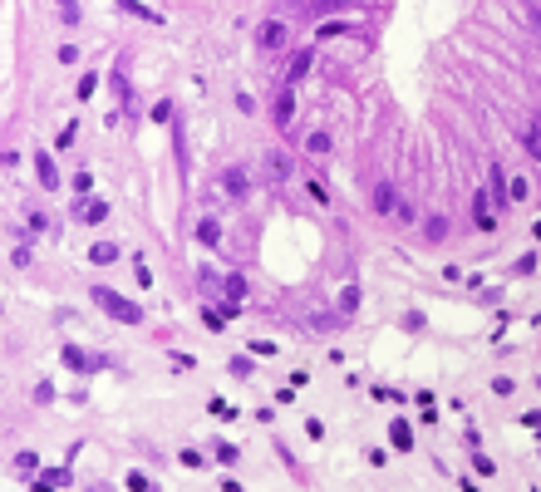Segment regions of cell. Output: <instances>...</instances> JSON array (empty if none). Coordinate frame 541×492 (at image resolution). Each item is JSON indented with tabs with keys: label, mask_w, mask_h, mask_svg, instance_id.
Masks as SVG:
<instances>
[{
	"label": "cell",
	"mask_w": 541,
	"mask_h": 492,
	"mask_svg": "<svg viewBox=\"0 0 541 492\" xmlns=\"http://www.w3.org/2000/svg\"><path fill=\"white\" fill-rule=\"evenodd\" d=\"M207 330H226V315L221 310H207Z\"/></svg>",
	"instance_id": "cell-28"
},
{
	"label": "cell",
	"mask_w": 541,
	"mask_h": 492,
	"mask_svg": "<svg viewBox=\"0 0 541 492\" xmlns=\"http://www.w3.org/2000/svg\"><path fill=\"white\" fill-rule=\"evenodd\" d=\"M74 222H89V227L108 222V202H104V197H84V202H74Z\"/></svg>",
	"instance_id": "cell-3"
},
{
	"label": "cell",
	"mask_w": 541,
	"mask_h": 492,
	"mask_svg": "<svg viewBox=\"0 0 541 492\" xmlns=\"http://www.w3.org/2000/svg\"><path fill=\"white\" fill-rule=\"evenodd\" d=\"M527 5H532V20L541 25V0H527Z\"/></svg>",
	"instance_id": "cell-30"
},
{
	"label": "cell",
	"mask_w": 541,
	"mask_h": 492,
	"mask_svg": "<svg viewBox=\"0 0 541 492\" xmlns=\"http://www.w3.org/2000/svg\"><path fill=\"white\" fill-rule=\"evenodd\" d=\"M30 492H54V483H50V478H40V483H30Z\"/></svg>",
	"instance_id": "cell-29"
},
{
	"label": "cell",
	"mask_w": 541,
	"mask_h": 492,
	"mask_svg": "<svg viewBox=\"0 0 541 492\" xmlns=\"http://www.w3.org/2000/svg\"><path fill=\"white\" fill-rule=\"evenodd\" d=\"M89 261H94V266H113V261H118V246H113V241H94V246H89Z\"/></svg>",
	"instance_id": "cell-9"
},
{
	"label": "cell",
	"mask_w": 541,
	"mask_h": 492,
	"mask_svg": "<svg viewBox=\"0 0 541 492\" xmlns=\"http://www.w3.org/2000/svg\"><path fill=\"white\" fill-rule=\"evenodd\" d=\"M15 468H20V473H30V468H40V458L25 448V453H15Z\"/></svg>",
	"instance_id": "cell-24"
},
{
	"label": "cell",
	"mask_w": 541,
	"mask_h": 492,
	"mask_svg": "<svg viewBox=\"0 0 541 492\" xmlns=\"http://www.w3.org/2000/svg\"><path fill=\"white\" fill-rule=\"evenodd\" d=\"M310 64H315V50H296V55H291V69H286V84L296 89V84L310 74Z\"/></svg>",
	"instance_id": "cell-5"
},
{
	"label": "cell",
	"mask_w": 541,
	"mask_h": 492,
	"mask_svg": "<svg viewBox=\"0 0 541 492\" xmlns=\"http://www.w3.org/2000/svg\"><path fill=\"white\" fill-rule=\"evenodd\" d=\"M256 50H286V20H266V25H256Z\"/></svg>",
	"instance_id": "cell-2"
},
{
	"label": "cell",
	"mask_w": 541,
	"mask_h": 492,
	"mask_svg": "<svg viewBox=\"0 0 541 492\" xmlns=\"http://www.w3.org/2000/svg\"><path fill=\"white\" fill-rule=\"evenodd\" d=\"M389 438H394V448H399V453H409V448H414V433H409V423H404V418H394Z\"/></svg>",
	"instance_id": "cell-11"
},
{
	"label": "cell",
	"mask_w": 541,
	"mask_h": 492,
	"mask_svg": "<svg viewBox=\"0 0 541 492\" xmlns=\"http://www.w3.org/2000/svg\"><path fill=\"white\" fill-rule=\"evenodd\" d=\"M512 389H517V384H512L507 374H497V379H492V394H497V399H512Z\"/></svg>",
	"instance_id": "cell-22"
},
{
	"label": "cell",
	"mask_w": 541,
	"mask_h": 492,
	"mask_svg": "<svg viewBox=\"0 0 541 492\" xmlns=\"http://www.w3.org/2000/svg\"><path fill=\"white\" fill-rule=\"evenodd\" d=\"M399 207H404V202H399V193H394V183H379V188H374V212L389 217V212H399Z\"/></svg>",
	"instance_id": "cell-8"
},
{
	"label": "cell",
	"mask_w": 541,
	"mask_h": 492,
	"mask_svg": "<svg viewBox=\"0 0 541 492\" xmlns=\"http://www.w3.org/2000/svg\"><path fill=\"white\" fill-rule=\"evenodd\" d=\"M197 241H202V246H216V241H221V227H216L212 217H202V222H197Z\"/></svg>",
	"instance_id": "cell-12"
},
{
	"label": "cell",
	"mask_w": 541,
	"mask_h": 492,
	"mask_svg": "<svg viewBox=\"0 0 541 492\" xmlns=\"http://www.w3.org/2000/svg\"><path fill=\"white\" fill-rule=\"evenodd\" d=\"M118 10H128V15H138V20H163L158 10H148V5H138V0H118Z\"/></svg>",
	"instance_id": "cell-17"
},
{
	"label": "cell",
	"mask_w": 541,
	"mask_h": 492,
	"mask_svg": "<svg viewBox=\"0 0 541 492\" xmlns=\"http://www.w3.org/2000/svg\"><path fill=\"white\" fill-rule=\"evenodd\" d=\"M59 5H74V0H59Z\"/></svg>",
	"instance_id": "cell-31"
},
{
	"label": "cell",
	"mask_w": 541,
	"mask_h": 492,
	"mask_svg": "<svg viewBox=\"0 0 541 492\" xmlns=\"http://www.w3.org/2000/svg\"><path fill=\"white\" fill-rule=\"evenodd\" d=\"M59 360H64V370H74V374H94V360H89L79 345H64V355H59Z\"/></svg>",
	"instance_id": "cell-7"
},
{
	"label": "cell",
	"mask_w": 541,
	"mask_h": 492,
	"mask_svg": "<svg viewBox=\"0 0 541 492\" xmlns=\"http://www.w3.org/2000/svg\"><path fill=\"white\" fill-rule=\"evenodd\" d=\"M94 89H99V74H84V79H79V98H89Z\"/></svg>",
	"instance_id": "cell-26"
},
{
	"label": "cell",
	"mask_w": 541,
	"mask_h": 492,
	"mask_svg": "<svg viewBox=\"0 0 541 492\" xmlns=\"http://www.w3.org/2000/svg\"><path fill=\"white\" fill-rule=\"evenodd\" d=\"M527 153L541 163V118H532V128H527Z\"/></svg>",
	"instance_id": "cell-18"
},
{
	"label": "cell",
	"mask_w": 541,
	"mask_h": 492,
	"mask_svg": "<svg viewBox=\"0 0 541 492\" xmlns=\"http://www.w3.org/2000/svg\"><path fill=\"white\" fill-rule=\"evenodd\" d=\"M128 488H133V492H153L158 483H153L148 473H128Z\"/></svg>",
	"instance_id": "cell-20"
},
{
	"label": "cell",
	"mask_w": 541,
	"mask_h": 492,
	"mask_svg": "<svg viewBox=\"0 0 541 492\" xmlns=\"http://www.w3.org/2000/svg\"><path fill=\"white\" fill-rule=\"evenodd\" d=\"M306 148H310V153H330V133H310Z\"/></svg>",
	"instance_id": "cell-21"
},
{
	"label": "cell",
	"mask_w": 541,
	"mask_h": 492,
	"mask_svg": "<svg viewBox=\"0 0 541 492\" xmlns=\"http://www.w3.org/2000/svg\"><path fill=\"white\" fill-rule=\"evenodd\" d=\"M507 197L522 202V197H527V178H512V183H507Z\"/></svg>",
	"instance_id": "cell-25"
},
{
	"label": "cell",
	"mask_w": 541,
	"mask_h": 492,
	"mask_svg": "<svg viewBox=\"0 0 541 492\" xmlns=\"http://www.w3.org/2000/svg\"><path fill=\"white\" fill-rule=\"evenodd\" d=\"M89 295H94V305L104 310V315H113V320H123V325H143V310L128 300V295L108 291V286H89Z\"/></svg>",
	"instance_id": "cell-1"
},
{
	"label": "cell",
	"mask_w": 541,
	"mask_h": 492,
	"mask_svg": "<svg viewBox=\"0 0 541 492\" xmlns=\"http://www.w3.org/2000/svg\"><path fill=\"white\" fill-rule=\"evenodd\" d=\"M492 197H497V207L512 202V197H507V173H502V168H492Z\"/></svg>",
	"instance_id": "cell-14"
},
{
	"label": "cell",
	"mask_w": 541,
	"mask_h": 492,
	"mask_svg": "<svg viewBox=\"0 0 541 492\" xmlns=\"http://www.w3.org/2000/svg\"><path fill=\"white\" fill-rule=\"evenodd\" d=\"M266 173H271V183H286V178H291V158H286V153H271V158H266Z\"/></svg>",
	"instance_id": "cell-10"
},
{
	"label": "cell",
	"mask_w": 541,
	"mask_h": 492,
	"mask_svg": "<svg viewBox=\"0 0 541 492\" xmlns=\"http://www.w3.org/2000/svg\"><path fill=\"white\" fill-rule=\"evenodd\" d=\"M35 168H40V188H45V193H54V188H59V173H54V163H50V153H45V148H35Z\"/></svg>",
	"instance_id": "cell-6"
},
{
	"label": "cell",
	"mask_w": 541,
	"mask_h": 492,
	"mask_svg": "<svg viewBox=\"0 0 541 492\" xmlns=\"http://www.w3.org/2000/svg\"><path fill=\"white\" fill-rule=\"evenodd\" d=\"M226 370H231V374H236V379H246V374H251V360H246V355H236V360H231V365H226Z\"/></svg>",
	"instance_id": "cell-23"
},
{
	"label": "cell",
	"mask_w": 541,
	"mask_h": 492,
	"mask_svg": "<svg viewBox=\"0 0 541 492\" xmlns=\"http://www.w3.org/2000/svg\"><path fill=\"white\" fill-rule=\"evenodd\" d=\"M168 118H173V103H168V98H163V103H158V108H153V123H168Z\"/></svg>",
	"instance_id": "cell-27"
},
{
	"label": "cell",
	"mask_w": 541,
	"mask_h": 492,
	"mask_svg": "<svg viewBox=\"0 0 541 492\" xmlns=\"http://www.w3.org/2000/svg\"><path fill=\"white\" fill-rule=\"evenodd\" d=\"M221 286H226V295H231V300H236V305H241V300H246V276H236V271H231V276H226V281H221Z\"/></svg>",
	"instance_id": "cell-15"
},
{
	"label": "cell",
	"mask_w": 541,
	"mask_h": 492,
	"mask_svg": "<svg viewBox=\"0 0 541 492\" xmlns=\"http://www.w3.org/2000/svg\"><path fill=\"white\" fill-rule=\"evenodd\" d=\"M207 408H212V418H236V404H226V399H207Z\"/></svg>",
	"instance_id": "cell-19"
},
{
	"label": "cell",
	"mask_w": 541,
	"mask_h": 492,
	"mask_svg": "<svg viewBox=\"0 0 541 492\" xmlns=\"http://www.w3.org/2000/svg\"><path fill=\"white\" fill-rule=\"evenodd\" d=\"M424 236H429V241H443V236H448V217H429V222H424Z\"/></svg>",
	"instance_id": "cell-16"
},
{
	"label": "cell",
	"mask_w": 541,
	"mask_h": 492,
	"mask_svg": "<svg viewBox=\"0 0 541 492\" xmlns=\"http://www.w3.org/2000/svg\"><path fill=\"white\" fill-rule=\"evenodd\" d=\"M221 188H226L231 197H246V173H241V168H231V173L221 178Z\"/></svg>",
	"instance_id": "cell-13"
},
{
	"label": "cell",
	"mask_w": 541,
	"mask_h": 492,
	"mask_svg": "<svg viewBox=\"0 0 541 492\" xmlns=\"http://www.w3.org/2000/svg\"><path fill=\"white\" fill-rule=\"evenodd\" d=\"M291 113H296V89L286 84V89L276 94V103H271V118H276V128H291Z\"/></svg>",
	"instance_id": "cell-4"
}]
</instances>
